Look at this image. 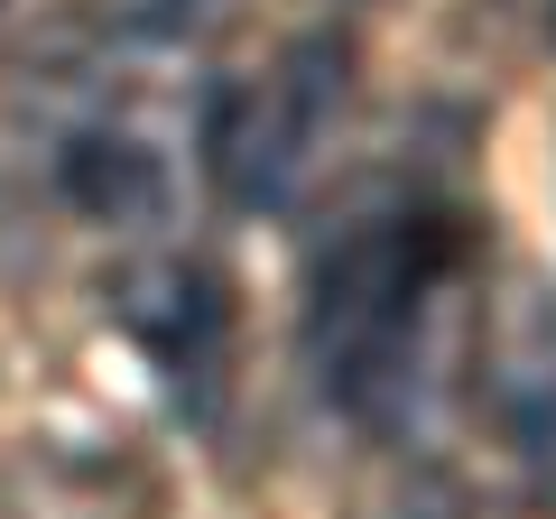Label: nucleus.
I'll return each instance as SVG.
<instances>
[{
	"label": "nucleus",
	"mask_w": 556,
	"mask_h": 519,
	"mask_svg": "<svg viewBox=\"0 0 556 519\" xmlns=\"http://www.w3.org/2000/svg\"><path fill=\"white\" fill-rule=\"evenodd\" d=\"M492 408L529 473L556 492V306H519L492 343Z\"/></svg>",
	"instance_id": "nucleus-4"
},
{
	"label": "nucleus",
	"mask_w": 556,
	"mask_h": 519,
	"mask_svg": "<svg viewBox=\"0 0 556 519\" xmlns=\"http://www.w3.org/2000/svg\"><path fill=\"white\" fill-rule=\"evenodd\" d=\"M343 93H353V38H334V28H306L269 75L223 84L204 112V167H214L223 204H241V214L298 204V186L316 177L343 121Z\"/></svg>",
	"instance_id": "nucleus-2"
},
{
	"label": "nucleus",
	"mask_w": 556,
	"mask_h": 519,
	"mask_svg": "<svg viewBox=\"0 0 556 519\" xmlns=\"http://www.w3.org/2000/svg\"><path fill=\"white\" fill-rule=\"evenodd\" d=\"M159 149H139L130 130H112V121H84V130H65L56 149V195L75 204L84 223H139L149 204H159Z\"/></svg>",
	"instance_id": "nucleus-5"
},
{
	"label": "nucleus",
	"mask_w": 556,
	"mask_h": 519,
	"mask_svg": "<svg viewBox=\"0 0 556 519\" xmlns=\"http://www.w3.org/2000/svg\"><path fill=\"white\" fill-rule=\"evenodd\" d=\"M102 10H112V28H130V38H177L204 0H102Z\"/></svg>",
	"instance_id": "nucleus-6"
},
{
	"label": "nucleus",
	"mask_w": 556,
	"mask_h": 519,
	"mask_svg": "<svg viewBox=\"0 0 556 519\" xmlns=\"http://www.w3.org/2000/svg\"><path fill=\"white\" fill-rule=\"evenodd\" d=\"M464 260V223L437 204H399L316 251L306 279V371L353 418H390L408 400V362L427 343V306Z\"/></svg>",
	"instance_id": "nucleus-1"
},
{
	"label": "nucleus",
	"mask_w": 556,
	"mask_h": 519,
	"mask_svg": "<svg viewBox=\"0 0 556 519\" xmlns=\"http://www.w3.org/2000/svg\"><path fill=\"white\" fill-rule=\"evenodd\" d=\"M112 306H121V325L139 334V353L167 371L177 408L204 418L214 390H223V334H232L223 279L204 269V260H186V251H159V260H139V269H121Z\"/></svg>",
	"instance_id": "nucleus-3"
},
{
	"label": "nucleus",
	"mask_w": 556,
	"mask_h": 519,
	"mask_svg": "<svg viewBox=\"0 0 556 519\" xmlns=\"http://www.w3.org/2000/svg\"><path fill=\"white\" fill-rule=\"evenodd\" d=\"M547 38H556V0H547Z\"/></svg>",
	"instance_id": "nucleus-7"
}]
</instances>
